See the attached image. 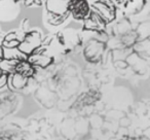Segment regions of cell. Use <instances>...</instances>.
Listing matches in <instances>:
<instances>
[{
    "label": "cell",
    "instance_id": "cell-1",
    "mask_svg": "<svg viewBox=\"0 0 150 140\" xmlns=\"http://www.w3.org/2000/svg\"><path fill=\"white\" fill-rule=\"evenodd\" d=\"M42 45V36L40 32L38 31H31L25 34L23 40L20 42L18 50L24 54L25 56H30L33 54L38 48Z\"/></svg>",
    "mask_w": 150,
    "mask_h": 140
},
{
    "label": "cell",
    "instance_id": "cell-2",
    "mask_svg": "<svg viewBox=\"0 0 150 140\" xmlns=\"http://www.w3.org/2000/svg\"><path fill=\"white\" fill-rule=\"evenodd\" d=\"M93 4V9L104 20L105 23L112 22L115 19L116 11L112 1H95Z\"/></svg>",
    "mask_w": 150,
    "mask_h": 140
},
{
    "label": "cell",
    "instance_id": "cell-3",
    "mask_svg": "<svg viewBox=\"0 0 150 140\" xmlns=\"http://www.w3.org/2000/svg\"><path fill=\"white\" fill-rule=\"evenodd\" d=\"M47 13L57 16L69 15V1H47Z\"/></svg>",
    "mask_w": 150,
    "mask_h": 140
},
{
    "label": "cell",
    "instance_id": "cell-4",
    "mask_svg": "<svg viewBox=\"0 0 150 140\" xmlns=\"http://www.w3.org/2000/svg\"><path fill=\"white\" fill-rule=\"evenodd\" d=\"M28 78L19 73H13L7 75V85L11 89H23L27 86Z\"/></svg>",
    "mask_w": 150,
    "mask_h": 140
},
{
    "label": "cell",
    "instance_id": "cell-5",
    "mask_svg": "<svg viewBox=\"0 0 150 140\" xmlns=\"http://www.w3.org/2000/svg\"><path fill=\"white\" fill-rule=\"evenodd\" d=\"M15 72L28 78L29 76H31L34 73V68L27 60H24V61H20L18 63V65L15 68Z\"/></svg>",
    "mask_w": 150,
    "mask_h": 140
},
{
    "label": "cell",
    "instance_id": "cell-6",
    "mask_svg": "<svg viewBox=\"0 0 150 140\" xmlns=\"http://www.w3.org/2000/svg\"><path fill=\"white\" fill-rule=\"evenodd\" d=\"M68 16V15H67ZM67 16H57V15H52V14H47V20L50 24L52 25H60L61 23L65 21Z\"/></svg>",
    "mask_w": 150,
    "mask_h": 140
},
{
    "label": "cell",
    "instance_id": "cell-7",
    "mask_svg": "<svg viewBox=\"0 0 150 140\" xmlns=\"http://www.w3.org/2000/svg\"><path fill=\"white\" fill-rule=\"evenodd\" d=\"M6 84H7V75L6 74H2V75L0 76V89L3 88Z\"/></svg>",
    "mask_w": 150,
    "mask_h": 140
},
{
    "label": "cell",
    "instance_id": "cell-8",
    "mask_svg": "<svg viewBox=\"0 0 150 140\" xmlns=\"http://www.w3.org/2000/svg\"><path fill=\"white\" fill-rule=\"evenodd\" d=\"M2 74H3V73H2V71H1V70H0V76L2 75Z\"/></svg>",
    "mask_w": 150,
    "mask_h": 140
}]
</instances>
